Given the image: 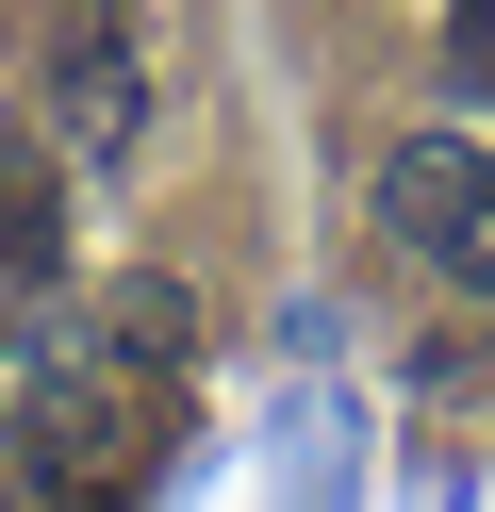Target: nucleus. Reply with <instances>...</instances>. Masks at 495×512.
Masks as SVG:
<instances>
[{
  "instance_id": "1",
  "label": "nucleus",
  "mask_w": 495,
  "mask_h": 512,
  "mask_svg": "<svg viewBox=\"0 0 495 512\" xmlns=\"http://www.w3.org/2000/svg\"><path fill=\"white\" fill-rule=\"evenodd\" d=\"M149 397H165V380L132 364L99 314H66V331H17V347H0V446H17L50 496H99V479L149 446Z\"/></svg>"
},
{
  "instance_id": "2",
  "label": "nucleus",
  "mask_w": 495,
  "mask_h": 512,
  "mask_svg": "<svg viewBox=\"0 0 495 512\" xmlns=\"http://www.w3.org/2000/svg\"><path fill=\"white\" fill-rule=\"evenodd\" d=\"M149 116H165L149 0H66V17H50V133H66V166H132Z\"/></svg>"
},
{
  "instance_id": "3",
  "label": "nucleus",
  "mask_w": 495,
  "mask_h": 512,
  "mask_svg": "<svg viewBox=\"0 0 495 512\" xmlns=\"http://www.w3.org/2000/svg\"><path fill=\"white\" fill-rule=\"evenodd\" d=\"M380 215H396V248H413L429 281L495 298V149L479 133H396L380 149Z\"/></svg>"
},
{
  "instance_id": "4",
  "label": "nucleus",
  "mask_w": 495,
  "mask_h": 512,
  "mask_svg": "<svg viewBox=\"0 0 495 512\" xmlns=\"http://www.w3.org/2000/svg\"><path fill=\"white\" fill-rule=\"evenodd\" d=\"M50 281H66V166L0 149V298H50Z\"/></svg>"
},
{
  "instance_id": "5",
  "label": "nucleus",
  "mask_w": 495,
  "mask_h": 512,
  "mask_svg": "<svg viewBox=\"0 0 495 512\" xmlns=\"http://www.w3.org/2000/svg\"><path fill=\"white\" fill-rule=\"evenodd\" d=\"M99 331H116L149 380H182V281H116V298H99Z\"/></svg>"
},
{
  "instance_id": "6",
  "label": "nucleus",
  "mask_w": 495,
  "mask_h": 512,
  "mask_svg": "<svg viewBox=\"0 0 495 512\" xmlns=\"http://www.w3.org/2000/svg\"><path fill=\"white\" fill-rule=\"evenodd\" d=\"M446 50H462V67H495V0H446Z\"/></svg>"
}]
</instances>
